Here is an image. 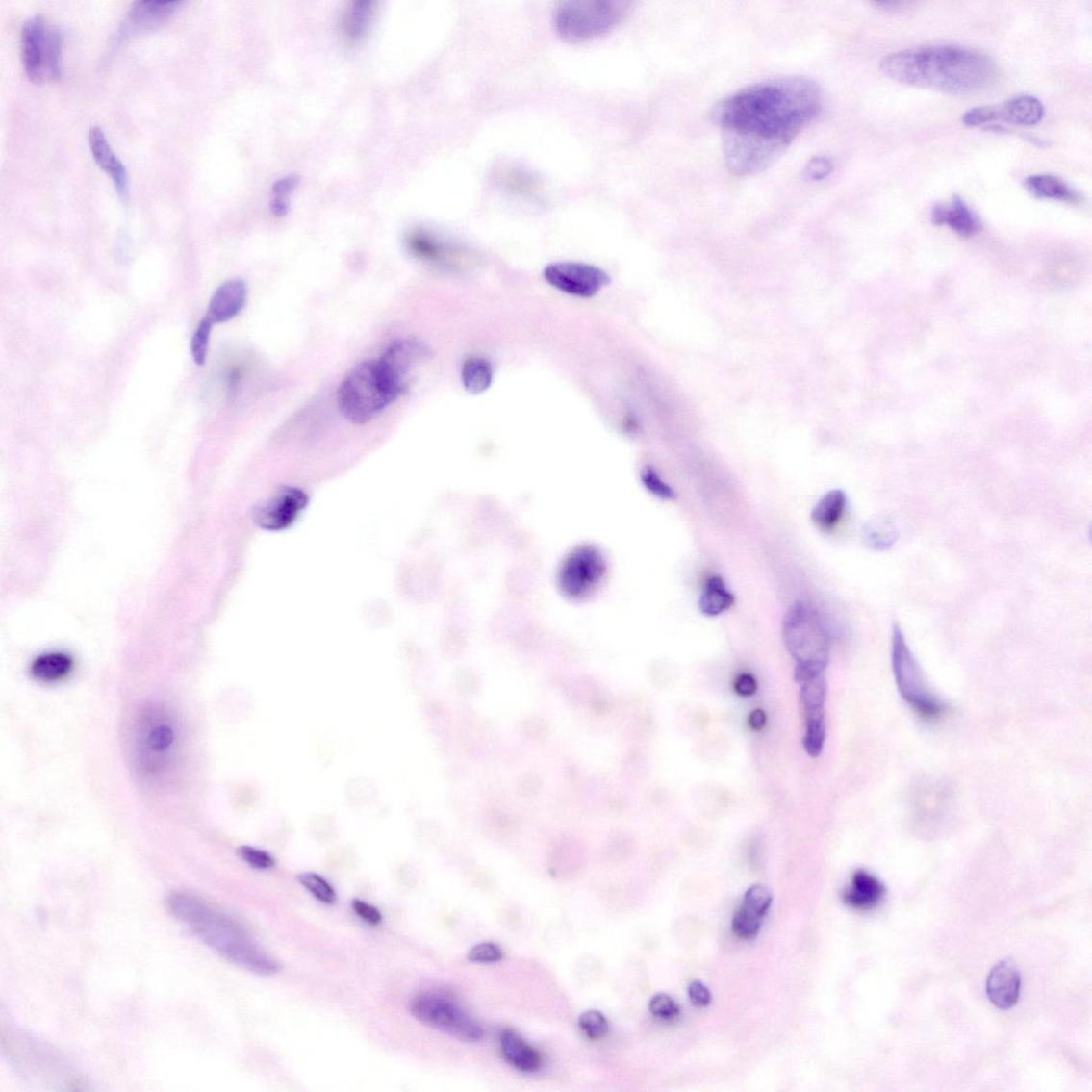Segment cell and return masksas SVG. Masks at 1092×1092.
Segmentation results:
<instances>
[{
  "label": "cell",
  "mask_w": 1092,
  "mask_h": 1092,
  "mask_svg": "<svg viewBox=\"0 0 1092 1092\" xmlns=\"http://www.w3.org/2000/svg\"><path fill=\"white\" fill-rule=\"evenodd\" d=\"M822 91L808 77L787 76L727 96L713 110L727 169L750 176L769 169L819 114Z\"/></svg>",
  "instance_id": "6da1fadb"
},
{
  "label": "cell",
  "mask_w": 1092,
  "mask_h": 1092,
  "mask_svg": "<svg viewBox=\"0 0 1092 1092\" xmlns=\"http://www.w3.org/2000/svg\"><path fill=\"white\" fill-rule=\"evenodd\" d=\"M880 68L895 82L953 95L979 91L997 76L987 55L950 45L894 53L882 59Z\"/></svg>",
  "instance_id": "7a4b0ae2"
},
{
  "label": "cell",
  "mask_w": 1092,
  "mask_h": 1092,
  "mask_svg": "<svg viewBox=\"0 0 1092 1092\" xmlns=\"http://www.w3.org/2000/svg\"><path fill=\"white\" fill-rule=\"evenodd\" d=\"M172 916L206 947L241 969L269 977L280 963L259 946L243 925L198 895L174 891L166 899Z\"/></svg>",
  "instance_id": "3957f363"
},
{
  "label": "cell",
  "mask_w": 1092,
  "mask_h": 1092,
  "mask_svg": "<svg viewBox=\"0 0 1092 1092\" xmlns=\"http://www.w3.org/2000/svg\"><path fill=\"white\" fill-rule=\"evenodd\" d=\"M129 753L143 779L163 782L173 773L181 753V731L165 706L145 705L129 726Z\"/></svg>",
  "instance_id": "277c9868"
},
{
  "label": "cell",
  "mask_w": 1092,
  "mask_h": 1092,
  "mask_svg": "<svg viewBox=\"0 0 1092 1092\" xmlns=\"http://www.w3.org/2000/svg\"><path fill=\"white\" fill-rule=\"evenodd\" d=\"M397 398L383 380L377 360L354 367L341 383L338 403L343 418L353 424H367Z\"/></svg>",
  "instance_id": "5b68a950"
},
{
  "label": "cell",
  "mask_w": 1092,
  "mask_h": 1092,
  "mask_svg": "<svg viewBox=\"0 0 1092 1092\" xmlns=\"http://www.w3.org/2000/svg\"><path fill=\"white\" fill-rule=\"evenodd\" d=\"M631 7L632 3L624 0L563 2L555 10L556 31L569 42L590 40L622 23Z\"/></svg>",
  "instance_id": "8992f818"
},
{
  "label": "cell",
  "mask_w": 1092,
  "mask_h": 1092,
  "mask_svg": "<svg viewBox=\"0 0 1092 1092\" xmlns=\"http://www.w3.org/2000/svg\"><path fill=\"white\" fill-rule=\"evenodd\" d=\"M782 638L796 664L818 665L827 669L831 636L818 609L797 602L785 615Z\"/></svg>",
  "instance_id": "52a82bcc"
},
{
  "label": "cell",
  "mask_w": 1092,
  "mask_h": 1092,
  "mask_svg": "<svg viewBox=\"0 0 1092 1092\" xmlns=\"http://www.w3.org/2000/svg\"><path fill=\"white\" fill-rule=\"evenodd\" d=\"M63 45L61 31L44 16L28 19L21 35V54L29 81L40 85L61 78Z\"/></svg>",
  "instance_id": "ba28073f"
},
{
  "label": "cell",
  "mask_w": 1092,
  "mask_h": 1092,
  "mask_svg": "<svg viewBox=\"0 0 1092 1092\" xmlns=\"http://www.w3.org/2000/svg\"><path fill=\"white\" fill-rule=\"evenodd\" d=\"M892 667L900 695L914 712L927 720H934L943 714L946 706L931 692L920 664L898 625L893 628Z\"/></svg>",
  "instance_id": "9c48e42d"
},
{
  "label": "cell",
  "mask_w": 1092,
  "mask_h": 1092,
  "mask_svg": "<svg viewBox=\"0 0 1092 1092\" xmlns=\"http://www.w3.org/2000/svg\"><path fill=\"white\" fill-rule=\"evenodd\" d=\"M410 1012L424 1025L460 1041L478 1042L485 1036L479 1023L445 993H419L411 1000Z\"/></svg>",
  "instance_id": "30bf717a"
},
{
  "label": "cell",
  "mask_w": 1092,
  "mask_h": 1092,
  "mask_svg": "<svg viewBox=\"0 0 1092 1092\" xmlns=\"http://www.w3.org/2000/svg\"><path fill=\"white\" fill-rule=\"evenodd\" d=\"M431 358L432 351L424 342L407 338L391 343L377 362L383 380L398 398L409 388L413 372Z\"/></svg>",
  "instance_id": "8fae6325"
},
{
  "label": "cell",
  "mask_w": 1092,
  "mask_h": 1092,
  "mask_svg": "<svg viewBox=\"0 0 1092 1092\" xmlns=\"http://www.w3.org/2000/svg\"><path fill=\"white\" fill-rule=\"evenodd\" d=\"M544 277L556 290L577 298H593L612 282L603 269L577 262L549 264Z\"/></svg>",
  "instance_id": "7c38bea8"
},
{
  "label": "cell",
  "mask_w": 1092,
  "mask_h": 1092,
  "mask_svg": "<svg viewBox=\"0 0 1092 1092\" xmlns=\"http://www.w3.org/2000/svg\"><path fill=\"white\" fill-rule=\"evenodd\" d=\"M309 505V497L299 488L283 487L254 510V522L269 531H281L296 522Z\"/></svg>",
  "instance_id": "4fadbf2b"
},
{
  "label": "cell",
  "mask_w": 1092,
  "mask_h": 1092,
  "mask_svg": "<svg viewBox=\"0 0 1092 1092\" xmlns=\"http://www.w3.org/2000/svg\"><path fill=\"white\" fill-rule=\"evenodd\" d=\"M772 904L773 895L764 885L754 884L748 889L741 907L735 912L732 920V929L736 936L744 940L755 939Z\"/></svg>",
  "instance_id": "5bb4252c"
},
{
  "label": "cell",
  "mask_w": 1092,
  "mask_h": 1092,
  "mask_svg": "<svg viewBox=\"0 0 1092 1092\" xmlns=\"http://www.w3.org/2000/svg\"><path fill=\"white\" fill-rule=\"evenodd\" d=\"M89 147L93 160L100 168L111 176L117 194L121 199L129 198L130 180L125 165L117 157L101 127L93 126L88 134Z\"/></svg>",
  "instance_id": "9a60e30c"
},
{
  "label": "cell",
  "mask_w": 1092,
  "mask_h": 1092,
  "mask_svg": "<svg viewBox=\"0 0 1092 1092\" xmlns=\"http://www.w3.org/2000/svg\"><path fill=\"white\" fill-rule=\"evenodd\" d=\"M1021 991V973L1010 960L1001 961L989 974L987 996L997 1008L1007 1010L1015 1006Z\"/></svg>",
  "instance_id": "2e32d148"
},
{
  "label": "cell",
  "mask_w": 1092,
  "mask_h": 1092,
  "mask_svg": "<svg viewBox=\"0 0 1092 1092\" xmlns=\"http://www.w3.org/2000/svg\"><path fill=\"white\" fill-rule=\"evenodd\" d=\"M180 2H137L133 5L122 25L120 36H133L152 32L173 15Z\"/></svg>",
  "instance_id": "e0dca14e"
},
{
  "label": "cell",
  "mask_w": 1092,
  "mask_h": 1092,
  "mask_svg": "<svg viewBox=\"0 0 1092 1092\" xmlns=\"http://www.w3.org/2000/svg\"><path fill=\"white\" fill-rule=\"evenodd\" d=\"M248 285L242 279H232L215 291L210 301L208 317L222 323L239 317L248 300Z\"/></svg>",
  "instance_id": "ac0fdd59"
},
{
  "label": "cell",
  "mask_w": 1092,
  "mask_h": 1092,
  "mask_svg": "<svg viewBox=\"0 0 1092 1092\" xmlns=\"http://www.w3.org/2000/svg\"><path fill=\"white\" fill-rule=\"evenodd\" d=\"M885 894L887 889L877 877L867 871L859 870L853 874L850 887L844 890L842 900L846 906L851 908L871 910L878 906Z\"/></svg>",
  "instance_id": "d6986e66"
},
{
  "label": "cell",
  "mask_w": 1092,
  "mask_h": 1092,
  "mask_svg": "<svg viewBox=\"0 0 1092 1092\" xmlns=\"http://www.w3.org/2000/svg\"><path fill=\"white\" fill-rule=\"evenodd\" d=\"M931 219L937 225H949L963 238H971L981 229L978 216L974 214L961 196L953 195L948 204L934 206Z\"/></svg>",
  "instance_id": "ffe728a7"
},
{
  "label": "cell",
  "mask_w": 1092,
  "mask_h": 1092,
  "mask_svg": "<svg viewBox=\"0 0 1092 1092\" xmlns=\"http://www.w3.org/2000/svg\"><path fill=\"white\" fill-rule=\"evenodd\" d=\"M500 1050L508 1064L523 1074H535L543 1068L540 1052L514 1030L501 1032Z\"/></svg>",
  "instance_id": "44dd1931"
},
{
  "label": "cell",
  "mask_w": 1092,
  "mask_h": 1092,
  "mask_svg": "<svg viewBox=\"0 0 1092 1092\" xmlns=\"http://www.w3.org/2000/svg\"><path fill=\"white\" fill-rule=\"evenodd\" d=\"M1045 106L1031 95H1020L1002 105H996V121L1032 126L1045 116Z\"/></svg>",
  "instance_id": "7402d4cb"
},
{
  "label": "cell",
  "mask_w": 1092,
  "mask_h": 1092,
  "mask_svg": "<svg viewBox=\"0 0 1092 1092\" xmlns=\"http://www.w3.org/2000/svg\"><path fill=\"white\" fill-rule=\"evenodd\" d=\"M1025 185L1029 192L1037 199L1070 204H1078L1081 201V196L1077 190L1072 189L1067 182L1054 175H1031L1028 177Z\"/></svg>",
  "instance_id": "603a6c76"
},
{
  "label": "cell",
  "mask_w": 1092,
  "mask_h": 1092,
  "mask_svg": "<svg viewBox=\"0 0 1092 1092\" xmlns=\"http://www.w3.org/2000/svg\"><path fill=\"white\" fill-rule=\"evenodd\" d=\"M74 659L64 652H48L38 655L31 665V674L41 683H58L70 676Z\"/></svg>",
  "instance_id": "cb8c5ba5"
},
{
  "label": "cell",
  "mask_w": 1092,
  "mask_h": 1092,
  "mask_svg": "<svg viewBox=\"0 0 1092 1092\" xmlns=\"http://www.w3.org/2000/svg\"><path fill=\"white\" fill-rule=\"evenodd\" d=\"M846 506H848V497L844 491L840 489L829 491L812 510L813 524L824 531L833 529L843 518Z\"/></svg>",
  "instance_id": "d4e9b609"
},
{
  "label": "cell",
  "mask_w": 1092,
  "mask_h": 1092,
  "mask_svg": "<svg viewBox=\"0 0 1092 1092\" xmlns=\"http://www.w3.org/2000/svg\"><path fill=\"white\" fill-rule=\"evenodd\" d=\"M735 603V596L727 590L721 576L707 579L699 599V608L707 617H717L730 609Z\"/></svg>",
  "instance_id": "484cf974"
},
{
  "label": "cell",
  "mask_w": 1092,
  "mask_h": 1092,
  "mask_svg": "<svg viewBox=\"0 0 1092 1092\" xmlns=\"http://www.w3.org/2000/svg\"><path fill=\"white\" fill-rule=\"evenodd\" d=\"M462 385L471 395H480L492 386L494 382V368L485 358L470 357L462 366Z\"/></svg>",
  "instance_id": "4316f807"
},
{
  "label": "cell",
  "mask_w": 1092,
  "mask_h": 1092,
  "mask_svg": "<svg viewBox=\"0 0 1092 1092\" xmlns=\"http://www.w3.org/2000/svg\"><path fill=\"white\" fill-rule=\"evenodd\" d=\"M372 3L360 0L353 3L343 19V34L352 41H358L367 33L372 17Z\"/></svg>",
  "instance_id": "83f0119b"
},
{
  "label": "cell",
  "mask_w": 1092,
  "mask_h": 1092,
  "mask_svg": "<svg viewBox=\"0 0 1092 1092\" xmlns=\"http://www.w3.org/2000/svg\"><path fill=\"white\" fill-rule=\"evenodd\" d=\"M804 736L803 747L811 757L821 755L825 741V711L803 713Z\"/></svg>",
  "instance_id": "f1b7e54d"
},
{
  "label": "cell",
  "mask_w": 1092,
  "mask_h": 1092,
  "mask_svg": "<svg viewBox=\"0 0 1092 1092\" xmlns=\"http://www.w3.org/2000/svg\"><path fill=\"white\" fill-rule=\"evenodd\" d=\"M828 685L825 675L816 676L800 684V704L803 713L825 711Z\"/></svg>",
  "instance_id": "f546056e"
},
{
  "label": "cell",
  "mask_w": 1092,
  "mask_h": 1092,
  "mask_svg": "<svg viewBox=\"0 0 1092 1092\" xmlns=\"http://www.w3.org/2000/svg\"><path fill=\"white\" fill-rule=\"evenodd\" d=\"M298 880L314 899L326 904V906H333L338 902L337 891L321 875L312 872L303 873L299 875Z\"/></svg>",
  "instance_id": "4dcf8cb0"
},
{
  "label": "cell",
  "mask_w": 1092,
  "mask_h": 1092,
  "mask_svg": "<svg viewBox=\"0 0 1092 1092\" xmlns=\"http://www.w3.org/2000/svg\"><path fill=\"white\" fill-rule=\"evenodd\" d=\"M408 247L413 255L421 260L436 262L444 253V247L435 238L425 232H413L408 238Z\"/></svg>",
  "instance_id": "1f68e13d"
},
{
  "label": "cell",
  "mask_w": 1092,
  "mask_h": 1092,
  "mask_svg": "<svg viewBox=\"0 0 1092 1092\" xmlns=\"http://www.w3.org/2000/svg\"><path fill=\"white\" fill-rule=\"evenodd\" d=\"M578 1026L587 1038L592 1040L604 1038L609 1030L607 1018L601 1011L596 1009L583 1012L578 1019Z\"/></svg>",
  "instance_id": "d6a6232c"
},
{
  "label": "cell",
  "mask_w": 1092,
  "mask_h": 1092,
  "mask_svg": "<svg viewBox=\"0 0 1092 1092\" xmlns=\"http://www.w3.org/2000/svg\"><path fill=\"white\" fill-rule=\"evenodd\" d=\"M213 322L205 317L196 328L191 340V353L195 364L204 366L208 358Z\"/></svg>",
  "instance_id": "836d02e7"
},
{
  "label": "cell",
  "mask_w": 1092,
  "mask_h": 1092,
  "mask_svg": "<svg viewBox=\"0 0 1092 1092\" xmlns=\"http://www.w3.org/2000/svg\"><path fill=\"white\" fill-rule=\"evenodd\" d=\"M648 1009L656 1019L665 1022H675L681 1016L680 1005L665 993L654 996L648 1004Z\"/></svg>",
  "instance_id": "e575fe53"
},
{
  "label": "cell",
  "mask_w": 1092,
  "mask_h": 1092,
  "mask_svg": "<svg viewBox=\"0 0 1092 1092\" xmlns=\"http://www.w3.org/2000/svg\"><path fill=\"white\" fill-rule=\"evenodd\" d=\"M239 855L243 862L255 870L267 871L275 865V860L269 852L253 846H241L239 849Z\"/></svg>",
  "instance_id": "d590c367"
},
{
  "label": "cell",
  "mask_w": 1092,
  "mask_h": 1092,
  "mask_svg": "<svg viewBox=\"0 0 1092 1092\" xmlns=\"http://www.w3.org/2000/svg\"><path fill=\"white\" fill-rule=\"evenodd\" d=\"M504 958V952L495 943L482 942L470 949L468 959L470 962L490 964L499 962Z\"/></svg>",
  "instance_id": "8d00e7d4"
},
{
  "label": "cell",
  "mask_w": 1092,
  "mask_h": 1092,
  "mask_svg": "<svg viewBox=\"0 0 1092 1092\" xmlns=\"http://www.w3.org/2000/svg\"><path fill=\"white\" fill-rule=\"evenodd\" d=\"M832 162L825 156H816L805 165L803 171L805 180L822 182L832 173Z\"/></svg>",
  "instance_id": "74e56055"
},
{
  "label": "cell",
  "mask_w": 1092,
  "mask_h": 1092,
  "mask_svg": "<svg viewBox=\"0 0 1092 1092\" xmlns=\"http://www.w3.org/2000/svg\"><path fill=\"white\" fill-rule=\"evenodd\" d=\"M643 479L646 487L650 490L655 496L666 500H673L676 498L674 490L671 486H668L654 470H647Z\"/></svg>",
  "instance_id": "f35d334b"
},
{
  "label": "cell",
  "mask_w": 1092,
  "mask_h": 1092,
  "mask_svg": "<svg viewBox=\"0 0 1092 1092\" xmlns=\"http://www.w3.org/2000/svg\"><path fill=\"white\" fill-rule=\"evenodd\" d=\"M351 907L353 912L356 913L362 921L370 925V927H378L383 921L381 911L366 901L353 900Z\"/></svg>",
  "instance_id": "ab89813d"
},
{
  "label": "cell",
  "mask_w": 1092,
  "mask_h": 1092,
  "mask_svg": "<svg viewBox=\"0 0 1092 1092\" xmlns=\"http://www.w3.org/2000/svg\"><path fill=\"white\" fill-rule=\"evenodd\" d=\"M687 992L692 1004L696 1007L704 1008L712 1003L710 990L699 980L693 981L691 985L688 986Z\"/></svg>",
  "instance_id": "60d3db41"
},
{
  "label": "cell",
  "mask_w": 1092,
  "mask_h": 1092,
  "mask_svg": "<svg viewBox=\"0 0 1092 1092\" xmlns=\"http://www.w3.org/2000/svg\"><path fill=\"white\" fill-rule=\"evenodd\" d=\"M735 692L743 697L753 696L757 691L755 677L749 673H742L734 682Z\"/></svg>",
  "instance_id": "b9f144b4"
},
{
  "label": "cell",
  "mask_w": 1092,
  "mask_h": 1092,
  "mask_svg": "<svg viewBox=\"0 0 1092 1092\" xmlns=\"http://www.w3.org/2000/svg\"><path fill=\"white\" fill-rule=\"evenodd\" d=\"M297 185H298L297 177H294V176L285 177V179L280 180L279 182L275 183V186L273 187V191L275 193V196H277V199L283 200V195L290 194L294 189H296Z\"/></svg>",
  "instance_id": "7bdbcfd3"
},
{
  "label": "cell",
  "mask_w": 1092,
  "mask_h": 1092,
  "mask_svg": "<svg viewBox=\"0 0 1092 1092\" xmlns=\"http://www.w3.org/2000/svg\"><path fill=\"white\" fill-rule=\"evenodd\" d=\"M766 723L767 716L761 708H756V710L752 711L749 717H748V724H749L750 729L753 731H762Z\"/></svg>",
  "instance_id": "ee69618b"
}]
</instances>
